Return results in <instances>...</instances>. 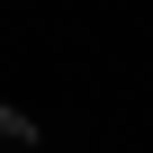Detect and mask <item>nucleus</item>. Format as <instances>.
Returning a JSON list of instances; mask_svg holds the SVG:
<instances>
[{"mask_svg": "<svg viewBox=\"0 0 153 153\" xmlns=\"http://www.w3.org/2000/svg\"><path fill=\"white\" fill-rule=\"evenodd\" d=\"M0 153H36V117L27 108H0Z\"/></svg>", "mask_w": 153, "mask_h": 153, "instance_id": "obj_1", "label": "nucleus"}]
</instances>
